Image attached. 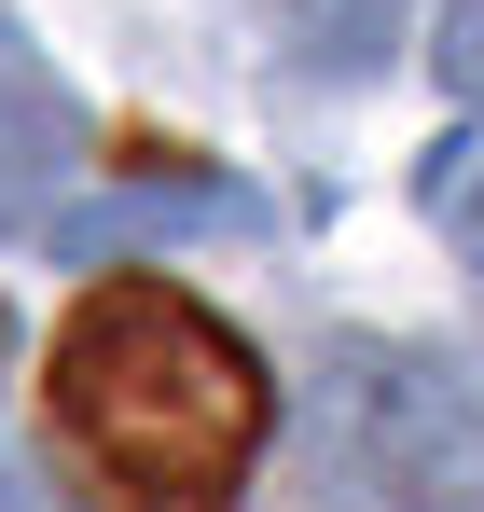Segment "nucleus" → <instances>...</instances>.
I'll return each instance as SVG.
<instances>
[{
    "mask_svg": "<svg viewBox=\"0 0 484 512\" xmlns=\"http://www.w3.org/2000/svg\"><path fill=\"white\" fill-rule=\"evenodd\" d=\"M429 236L457 263H484V139H443L429 153Z\"/></svg>",
    "mask_w": 484,
    "mask_h": 512,
    "instance_id": "obj_6",
    "label": "nucleus"
},
{
    "mask_svg": "<svg viewBox=\"0 0 484 512\" xmlns=\"http://www.w3.org/2000/svg\"><path fill=\"white\" fill-rule=\"evenodd\" d=\"M0 374H14V319H0Z\"/></svg>",
    "mask_w": 484,
    "mask_h": 512,
    "instance_id": "obj_9",
    "label": "nucleus"
},
{
    "mask_svg": "<svg viewBox=\"0 0 484 512\" xmlns=\"http://www.w3.org/2000/svg\"><path fill=\"white\" fill-rule=\"evenodd\" d=\"M346 485L374 512H484V388L443 346L346 360Z\"/></svg>",
    "mask_w": 484,
    "mask_h": 512,
    "instance_id": "obj_2",
    "label": "nucleus"
},
{
    "mask_svg": "<svg viewBox=\"0 0 484 512\" xmlns=\"http://www.w3.org/2000/svg\"><path fill=\"white\" fill-rule=\"evenodd\" d=\"M429 70L457 111H484V0H443V28H429Z\"/></svg>",
    "mask_w": 484,
    "mask_h": 512,
    "instance_id": "obj_7",
    "label": "nucleus"
},
{
    "mask_svg": "<svg viewBox=\"0 0 484 512\" xmlns=\"http://www.w3.org/2000/svg\"><path fill=\"white\" fill-rule=\"evenodd\" d=\"M42 429L83 485H111L125 512H222L277 429V374L249 360L194 291L166 277H97L56 333L42 374Z\"/></svg>",
    "mask_w": 484,
    "mask_h": 512,
    "instance_id": "obj_1",
    "label": "nucleus"
},
{
    "mask_svg": "<svg viewBox=\"0 0 484 512\" xmlns=\"http://www.w3.org/2000/svg\"><path fill=\"white\" fill-rule=\"evenodd\" d=\"M70 167H83V97L28 56V28H0V222H42Z\"/></svg>",
    "mask_w": 484,
    "mask_h": 512,
    "instance_id": "obj_3",
    "label": "nucleus"
},
{
    "mask_svg": "<svg viewBox=\"0 0 484 512\" xmlns=\"http://www.w3.org/2000/svg\"><path fill=\"white\" fill-rule=\"evenodd\" d=\"M222 222H263L236 180H125L111 208H56V263H111V250H153V236H222Z\"/></svg>",
    "mask_w": 484,
    "mask_h": 512,
    "instance_id": "obj_4",
    "label": "nucleus"
},
{
    "mask_svg": "<svg viewBox=\"0 0 484 512\" xmlns=\"http://www.w3.org/2000/svg\"><path fill=\"white\" fill-rule=\"evenodd\" d=\"M0 512H42V499H28V485H14V471H0Z\"/></svg>",
    "mask_w": 484,
    "mask_h": 512,
    "instance_id": "obj_8",
    "label": "nucleus"
},
{
    "mask_svg": "<svg viewBox=\"0 0 484 512\" xmlns=\"http://www.w3.org/2000/svg\"><path fill=\"white\" fill-rule=\"evenodd\" d=\"M402 42V0H277V56L305 84H374Z\"/></svg>",
    "mask_w": 484,
    "mask_h": 512,
    "instance_id": "obj_5",
    "label": "nucleus"
}]
</instances>
